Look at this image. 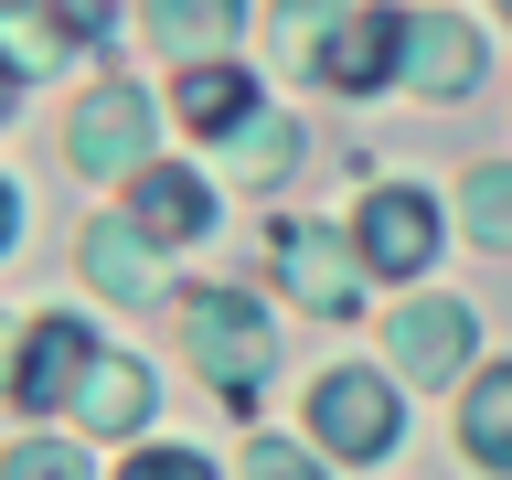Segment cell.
<instances>
[{"label": "cell", "instance_id": "obj_1", "mask_svg": "<svg viewBox=\"0 0 512 480\" xmlns=\"http://www.w3.org/2000/svg\"><path fill=\"white\" fill-rule=\"evenodd\" d=\"M182 342H192V363H203L235 406H246V384L267 374V352H278L246 288H192V299H182Z\"/></svg>", "mask_w": 512, "mask_h": 480}, {"label": "cell", "instance_id": "obj_2", "mask_svg": "<svg viewBox=\"0 0 512 480\" xmlns=\"http://www.w3.org/2000/svg\"><path fill=\"white\" fill-rule=\"evenodd\" d=\"M96 374V342H86V320H32L22 352H11V406H64V395H86Z\"/></svg>", "mask_w": 512, "mask_h": 480}, {"label": "cell", "instance_id": "obj_3", "mask_svg": "<svg viewBox=\"0 0 512 480\" xmlns=\"http://www.w3.org/2000/svg\"><path fill=\"white\" fill-rule=\"evenodd\" d=\"M64 160L75 171H139L150 160V107H139V86H96L86 107H75V128H64Z\"/></svg>", "mask_w": 512, "mask_h": 480}, {"label": "cell", "instance_id": "obj_4", "mask_svg": "<svg viewBox=\"0 0 512 480\" xmlns=\"http://www.w3.org/2000/svg\"><path fill=\"white\" fill-rule=\"evenodd\" d=\"M310 427L331 459H384L395 448V395H384V374H331L310 395Z\"/></svg>", "mask_w": 512, "mask_h": 480}, {"label": "cell", "instance_id": "obj_5", "mask_svg": "<svg viewBox=\"0 0 512 480\" xmlns=\"http://www.w3.org/2000/svg\"><path fill=\"white\" fill-rule=\"evenodd\" d=\"M352 246L374 278H416L427 256H438V214H427V192H374L363 224H352Z\"/></svg>", "mask_w": 512, "mask_h": 480}, {"label": "cell", "instance_id": "obj_6", "mask_svg": "<svg viewBox=\"0 0 512 480\" xmlns=\"http://www.w3.org/2000/svg\"><path fill=\"white\" fill-rule=\"evenodd\" d=\"M384 75H406V11H342V43H320V86L374 96Z\"/></svg>", "mask_w": 512, "mask_h": 480}, {"label": "cell", "instance_id": "obj_7", "mask_svg": "<svg viewBox=\"0 0 512 480\" xmlns=\"http://www.w3.org/2000/svg\"><path fill=\"white\" fill-rule=\"evenodd\" d=\"M406 86L470 96V86H480V32H470V22H406Z\"/></svg>", "mask_w": 512, "mask_h": 480}, {"label": "cell", "instance_id": "obj_8", "mask_svg": "<svg viewBox=\"0 0 512 480\" xmlns=\"http://www.w3.org/2000/svg\"><path fill=\"white\" fill-rule=\"evenodd\" d=\"M395 363H406V374H459V363H470V310L406 299V310H395Z\"/></svg>", "mask_w": 512, "mask_h": 480}, {"label": "cell", "instance_id": "obj_9", "mask_svg": "<svg viewBox=\"0 0 512 480\" xmlns=\"http://www.w3.org/2000/svg\"><path fill=\"white\" fill-rule=\"evenodd\" d=\"M128 214L150 224L160 246H182V235H203V224H214V203H203V182H192V171H150V160H139V171H128Z\"/></svg>", "mask_w": 512, "mask_h": 480}, {"label": "cell", "instance_id": "obj_10", "mask_svg": "<svg viewBox=\"0 0 512 480\" xmlns=\"http://www.w3.org/2000/svg\"><path fill=\"white\" fill-rule=\"evenodd\" d=\"M278 267H288V288L310 299V310H352V256L320 235V224H288L278 235Z\"/></svg>", "mask_w": 512, "mask_h": 480}, {"label": "cell", "instance_id": "obj_11", "mask_svg": "<svg viewBox=\"0 0 512 480\" xmlns=\"http://www.w3.org/2000/svg\"><path fill=\"white\" fill-rule=\"evenodd\" d=\"M150 224L128 214V224H86V278L96 288H118V299H150Z\"/></svg>", "mask_w": 512, "mask_h": 480}, {"label": "cell", "instance_id": "obj_12", "mask_svg": "<svg viewBox=\"0 0 512 480\" xmlns=\"http://www.w3.org/2000/svg\"><path fill=\"white\" fill-rule=\"evenodd\" d=\"M171 118H192V128H214V139H224V128L256 118V86L235 75V64H192L182 86H171Z\"/></svg>", "mask_w": 512, "mask_h": 480}, {"label": "cell", "instance_id": "obj_13", "mask_svg": "<svg viewBox=\"0 0 512 480\" xmlns=\"http://www.w3.org/2000/svg\"><path fill=\"white\" fill-rule=\"evenodd\" d=\"M459 438H470L480 470H512V363L470 384V416H459Z\"/></svg>", "mask_w": 512, "mask_h": 480}, {"label": "cell", "instance_id": "obj_14", "mask_svg": "<svg viewBox=\"0 0 512 480\" xmlns=\"http://www.w3.org/2000/svg\"><path fill=\"white\" fill-rule=\"evenodd\" d=\"M75 406H86V427H107V438H118V427H139V416H150V374H139V363H96Z\"/></svg>", "mask_w": 512, "mask_h": 480}, {"label": "cell", "instance_id": "obj_15", "mask_svg": "<svg viewBox=\"0 0 512 480\" xmlns=\"http://www.w3.org/2000/svg\"><path fill=\"white\" fill-rule=\"evenodd\" d=\"M224 150H235V171H246V182H278L288 160H299V139H288V118H267V107H256L246 128H224Z\"/></svg>", "mask_w": 512, "mask_h": 480}, {"label": "cell", "instance_id": "obj_16", "mask_svg": "<svg viewBox=\"0 0 512 480\" xmlns=\"http://www.w3.org/2000/svg\"><path fill=\"white\" fill-rule=\"evenodd\" d=\"M11 64L22 75H54L64 64V11L54 0H11Z\"/></svg>", "mask_w": 512, "mask_h": 480}, {"label": "cell", "instance_id": "obj_17", "mask_svg": "<svg viewBox=\"0 0 512 480\" xmlns=\"http://www.w3.org/2000/svg\"><path fill=\"white\" fill-rule=\"evenodd\" d=\"M150 32L160 43H224L235 32V0H150Z\"/></svg>", "mask_w": 512, "mask_h": 480}, {"label": "cell", "instance_id": "obj_18", "mask_svg": "<svg viewBox=\"0 0 512 480\" xmlns=\"http://www.w3.org/2000/svg\"><path fill=\"white\" fill-rule=\"evenodd\" d=\"M470 235L480 246H512V160H480L470 171Z\"/></svg>", "mask_w": 512, "mask_h": 480}, {"label": "cell", "instance_id": "obj_19", "mask_svg": "<svg viewBox=\"0 0 512 480\" xmlns=\"http://www.w3.org/2000/svg\"><path fill=\"white\" fill-rule=\"evenodd\" d=\"M331 22H342V0H278V32H288V43H320Z\"/></svg>", "mask_w": 512, "mask_h": 480}, {"label": "cell", "instance_id": "obj_20", "mask_svg": "<svg viewBox=\"0 0 512 480\" xmlns=\"http://www.w3.org/2000/svg\"><path fill=\"white\" fill-rule=\"evenodd\" d=\"M128 480H203V459L192 448H160V459H128Z\"/></svg>", "mask_w": 512, "mask_h": 480}, {"label": "cell", "instance_id": "obj_21", "mask_svg": "<svg viewBox=\"0 0 512 480\" xmlns=\"http://www.w3.org/2000/svg\"><path fill=\"white\" fill-rule=\"evenodd\" d=\"M256 470H267V480H310L320 459H299V448H288V438H256Z\"/></svg>", "mask_w": 512, "mask_h": 480}, {"label": "cell", "instance_id": "obj_22", "mask_svg": "<svg viewBox=\"0 0 512 480\" xmlns=\"http://www.w3.org/2000/svg\"><path fill=\"white\" fill-rule=\"evenodd\" d=\"M502 11H512V0H502Z\"/></svg>", "mask_w": 512, "mask_h": 480}]
</instances>
